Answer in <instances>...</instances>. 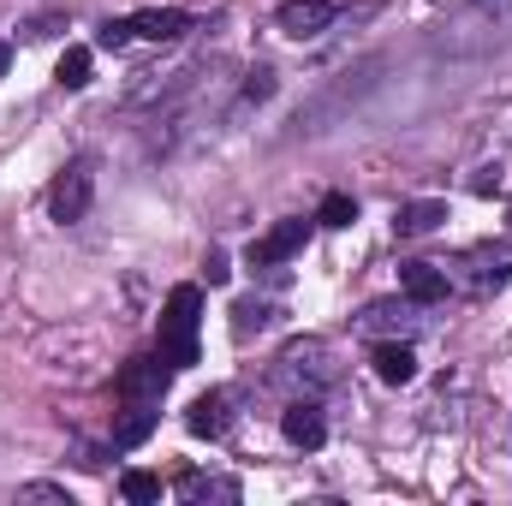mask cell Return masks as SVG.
Masks as SVG:
<instances>
[{"instance_id": "30bf717a", "label": "cell", "mask_w": 512, "mask_h": 506, "mask_svg": "<svg viewBox=\"0 0 512 506\" xmlns=\"http://www.w3.org/2000/svg\"><path fill=\"white\" fill-rule=\"evenodd\" d=\"M227 423H233V417H227V393H203V399H191V411H185V429H191V435H209V441L227 435Z\"/></svg>"}, {"instance_id": "9c48e42d", "label": "cell", "mask_w": 512, "mask_h": 506, "mask_svg": "<svg viewBox=\"0 0 512 506\" xmlns=\"http://www.w3.org/2000/svg\"><path fill=\"white\" fill-rule=\"evenodd\" d=\"M131 30H137V36H149V42H179V36L191 30V18H185L179 6H149V12H137V18H131Z\"/></svg>"}, {"instance_id": "e0dca14e", "label": "cell", "mask_w": 512, "mask_h": 506, "mask_svg": "<svg viewBox=\"0 0 512 506\" xmlns=\"http://www.w3.org/2000/svg\"><path fill=\"white\" fill-rule=\"evenodd\" d=\"M179 495H221V501H233L239 489L233 483H209V477H179Z\"/></svg>"}, {"instance_id": "5b68a950", "label": "cell", "mask_w": 512, "mask_h": 506, "mask_svg": "<svg viewBox=\"0 0 512 506\" xmlns=\"http://www.w3.org/2000/svg\"><path fill=\"white\" fill-rule=\"evenodd\" d=\"M280 435H286L292 447H304V453H316V447L328 441V423H322V405H316V399H292V405L280 411Z\"/></svg>"}, {"instance_id": "ac0fdd59", "label": "cell", "mask_w": 512, "mask_h": 506, "mask_svg": "<svg viewBox=\"0 0 512 506\" xmlns=\"http://www.w3.org/2000/svg\"><path fill=\"white\" fill-rule=\"evenodd\" d=\"M203 274H209V286H227V280H233V268H227V256H221V251H209Z\"/></svg>"}, {"instance_id": "7c38bea8", "label": "cell", "mask_w": 512, "mask_h": 506, "mask_svg": "<svg viewBox=\"0 0 512 506\" xmlns=\"http://www.w3.org/2000/svg\"><path fill=\"white\" fill-rule=\"evenodd\" d=\"M155 435V405H126V417L114 423V447H143Z\"/></svg>"}, {"instance_id": "ba28073f", "label": "cell", "mask_w": 512, "mask_h": 506, "mask_svg": "<svg viewBox=\"0 0 512 506\" xmlns=\"http://www.w3.org/2000/svg\"><path fill=\"white\" fill-rule=\"evenodd\" d=\"M370 364H376V376H382L387 387H405V381L417 376V352H411L405 340H382V346L370 352Z\"/></svg>"}, {"instance_id": "277c9868", "label": "cell", "mask_w": 512, "mask_h": 506, "mask_svg": "<svg viewBox=\"0 0 512 506\" xmlns=\"http://www.w3.org/2000/svg\"><path fill=\"white\" fill-rule=\"evenodd\" d=\"M310 239V221H280L268 227L262 239H251V268H274V262H292Z\"/></svg>"}, {"instance_id": "d6986e66", "label": "cell", "mask_w": 512, "mask_h": 506, "mask_svg": "<svg viewBox=\"0 0 512 506\" xmlns=\"http://www.w3.org/2000/svg\"><path fill=\"white\" fill-rule=\"evenodd\" d=\"M6 66H12V48H6V42H0V78H6Z\"/></svg>"}, {"instance_id": "5bb4252c", "label": "cell", "mask_w": 512, "mask_h": 506, "mask_svg": "<svg viewBox=\"0 0 512 506\" xmlns=\"http://www.w3.org/2000/svg\"><path fill=\"white\" fill-rule=\"evenodd\" d=\"M120 495H126L131 506L161 501V477H155V471H126V477H120Z\"/></svg>"}, {"instance_id": "3957f363", "label": "cell", "mask_w": 512, "mask_h": 506, "mask_svg": "<svg viewBox=\"0 0 512 506\" xmlns=\"http://www.w3.org/2000/svg\"><path fill=\"white\" fill-rule=\"evenodd\" d=\"M167 381H173V364H167V358H131L126 370L114 376V393H120L126 405H161Z\"/></svg>"}, {"instance_id": "4fadbf2b", "label": "cell", "mask_w": 512, "mask_h": 506, "mask_svg": "<svg viewBox=\"0 0 512 506\" xmlns=\"http://www.w3.org/2000/svg\"><path fill=\"white\" fill-rule=\"evenodd\" d=\"M54 78H60L66 90H84V84H90V48H66L60 66H54Z\"/></svg>"}, {"instance_id": "52a82bcc", "label": "cell", "mask_w": 512, "mask_h": 506, "mask_svg": "<svg viewBox=\"0 0 512 506\" xmlns=\"http://www.w3.org/2000/svg\"><path fill=\"white\" fill-rule=\"evenodd\" d=\"M399 292L411 304H441L447 298V274L435 262H399Z\"/></svg>"}, {"instance_id": "6da1fadb", "label": "cell", "mask_w": 512, "mask_h": 506, "mask_svg": "<svg viewBox=\"0 0 512 506\" xmlns=\"http://www.w3.org/2000/svg\"><path fill=\"white\" fill-rule=\"evenodd\" d=\"M197 322H203V292L197 286H173L167 310H161V358L173 370L197 364Z\"/></svg>"}, {"instance_id": "8992f818", "label": "cell", "mask_w": 512, "mask_h": 506, "mask_svg": "<svg viewBox=\"0 0 512 506\" xmlns=\"http://www.w3.org/2000/svg\"><path fill=\"white\" fill-rule=\"evenodd\" d=\"M328 24H334V6H328V0H286V6H280V30L298 36V42H304V36H322Z\"/></svg>"}, {"instance_id": "8fae6325", "label": "cell", "mask_w": 512, "mask_h": 506, "mask_svg": "<svg viewBox=\"0 0 512 506\" xmlns=\"http://www.w3.org/2000/svg\"><path fill=\"white\" fill-rule=\"evenodd\" d=\"M441 221H447V203H435V197H429V203H405L393 227H399V239H423V233H435Z\"/></svg>"}, {"instance_id": "7a4b0ae2", "label": "cell", "mask_w": 512, "mask_h": 506, "mask_svg": "<svg viewBox=\"0 0 512 506\" xmlns=\"http://www.w3.org/2000/svg\"><path fill=\"white\" fill-rule=\"evenodd\" d=\"M90 203H96V173H90V161H72V167L54 179V191H48V215H54L60 227H72V221L90 215Z\"/></svg>"}, {"instance_id": "2e32d148", "label": "cell", "mask_w": 512, "mask_h": 506, "mask_svg": "<svg viewBox=\"0 0 512 506\" xmlns=\"http://www.w3.org/2000/svg\"><path fill=\"white\" fill-rule=\"evenodd\" d=\"M131 36H137V30H131V18H108V24L96 30V48H108V54H120V48H126Z\"/></svg>"}, {"instance_id": "9a60e30c", "label": "cell", "mask_w": 512, "mask_h": 506, "mask_svg": "<svg viewBox=\"0 0 512 506\" xmlns=\"http://www.w3.org/2000/svg\"><path fill=\"white\" fill-rule=\"evenodd\" d=\"M316 221H322V227H352V221H358V203H352L346 191H328L322 209H316Z\"/></svg>"}]
</instances>
